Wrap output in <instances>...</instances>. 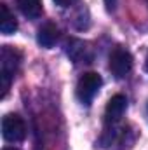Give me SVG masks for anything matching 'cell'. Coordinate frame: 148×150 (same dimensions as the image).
Returning <instances> with one entry per match:
<instances>
[{
	"label": "cell",
	"mask_w": 148,
	"mask_h": 150,
	"mask_svg": "<svg viewBox=\"0 0 148 150\" xmlns=\"http://www.w3.org/2000/svg\"><path fill=\"white\" fill-rule=\"evenodd\" d=\"M21 59H23V54L16 47L2 45V51H0V89H2L0 98L2 100L9 93L11 82H12V79L16 77L18 70H19Z\"/></svg>",
	"instance_id": "6da1fadb"
},
{
	"label": "cell",
	"mask_w": 148,
	"mask_h": 150,
	"mask_svg": "<svg viewBox=\"0 0 148 150\" xmlns=\"http://www.w3.org/2000/svg\"><path fill=\"white\" fill-rule=\"evenodd\" d=\"M2 136L9 143H19L26 138V124L21 115L7 113L2 119Z\"/></svg>",
	"instance_id": "7a4b0ae2"
},
{
	"label": "cell",
	"mask_w": 148,
	"mask_h": 150,
	"mask_svg": "<svg viewBox=\"0 0 148 150\" xmlns=\"http://www.w3.org/2000/svg\"><path fill=\"white\" fill-rule=\"evenodd\" d=\"M101 84H103V79H101L99 74H96V72L84 74L77 82V98L84 105H89L94 100V96L98 94Z\"/></svg>",
	"instance_id": "3957f363"
},
{
	"label": "cell",
	"mask_w": 148,
	"mask_h": 150,
	"mask_svg": "<svg viewBox=\"0 0 148 150\" xmlns=\"http://www.w3.org/2000/svg\"><path fill=\"white\" fill-rule=\"evenodd\" d=\"M108 68H110L111 75L115 79H124L131 74L132 70V56L131 52L122 47V45H117L113 51L110 52V63H108Z\"/></svg>",
	"instance_id": "277c9868"
},
{
	"label": "cell",
	"mask_w": 148,
	"mask_h": 150,
	"mask_svg": "<svg viewBox=\"0 0 148 150\" xmlns=\"http://www.w3.org/2000/svg\"><path fill=\"white\" fill-rule=\"evenodd\" d=\"M125 110H127V98L124 94L111 96L110 101L106 103V108H105V124L106 126H115L122 119Z\"/></svg>",
	"instance_id": "5b68a950"
},
{
	"label": "cell",
	"mask_w": 148,
	"mask_h": 150,
	"mask_svg": "<svg viewBox=\"0 0 148 150\" xmlns=\"http://www.w3.org/2000/svg\"><path fill=\"white\" fill-rule=\"evenodd\" d=\"M66 54L70 56V59H73V63H91L92 61V51H91V47L85 42L77 40V38L68 40Z\"/></svg>",
	"instance_id": "8992f818"
},
{
	"label": "cell",
	"mask_w": 148,
	"mask_h": 150,
	"mask_svg": "<svg viewBox=\"0 0 148 150\" xmlns=\"http://www.w3.org/2000/svg\"><path fill=\"white\" fill-rule=\"evenodd\" d=\"M59 40V30L54 23H45L38 28V33H37V42L45 47V49H51L56 42Z\"/></svg>",
	"instance_id": "52a82bcc"
},
{
	"label": "cell",
	"mask_w": 148,
	"mask_h": 150,
	"mask_svg": "<svg viewBox=\"0 0 148 150\" xmlns=\"http://www.w3.org/2000/svg\"><path fill=\"white\" fill-rule=\"evenodd\" d=\"M0 11H2V16H0V32L4 35H11L18 30V21H16V16L9 11V7L5 4H0Z\"/></svg>",
	"instance_id": "ba28073f"
},
{
	"label": "cell",
	"mask_w": 148,
	"mask_h": 150,
	"mask_svg": "<svg viewBox=\"0 0 148 150\" xmlns=\"http://www.w3.org/2000/svg\"><path fill=\"white\" fill-rule=\"evenodd\" d=\"M16 4L28 19H37L42 16V0H16Z\"/></svg>",
	"instance_id": "9c48e42d"
},
{
	"label": "cell",
	"mask_w": 148,
	"mask_h": 150,
	"mask_svg": "<svg viewBox=\"0 0 148 150\" xmlns=\"http://www.w3.org/2000/svg\"><path fill=\"white\" fill-rule=\"evenodd\" d=\"M73 2H75V0H54V4H56V5H59V7H70Z\"/></svg>",
	"instance_id": "30bf717a"
},
{
	"label": "cell",
	"mask_w": 148,
	"mask_h": 150,
	"mask_svg": "<svg viewBox=\"0 0 148 150\" xmlns=\"http://www.w3.org/2000/svg\"><path fill=\"white\" fill-rule=\"evenodd\" d=\"M105 5H106L108 11H113L115 5H117V0H105Z\"/></svg>",
	"instance_id": "8fae6325"
},
{
	"label": "cell",
	"mask_w": 148,
	"mask_h": 150,
	"mask_svg": "<svg viewBox=\"0 0 148 150\" xmlns=\"http://www.w3.org/2000/svg\"><path fill=\"white\" fill-rule=\"evenodd\" d=\"M145 70H147V74H148V52H147V59H145Z\"/></svg>",
	"instance_id": "7c38bea8"
},
{
	"label": "cell",
	"mask_w": 148,
	"mask_h": 150,
	"mask_svg": "<svg viewBox=\"0 0 148 150\" xmlns=\"http://www.w3.org/2000/svg\"><path fill=\"white\" fill-rule=\"evenodd\" d=\"M4 150H19V149H16V147H5Z\"/></svg>",
	"instance_id": "4fadbf2b"
}]
</instances>
